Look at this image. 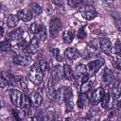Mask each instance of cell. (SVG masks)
Wrapping results in <instances>:
<instances>
[{
	"label": "cell",
	"instance_id": "8fae6325",
	"mask_svg": "<svg viewBox=\"0 0 121 121\" xmlns=\"http://www.w3.org/2000/svg\"><path fill=\"white\" fill-rule=\"evenodd\" d=\"M99 47L101 48L102 51H104L107 54L112 53V45L111 41L108 38H102V39H100V41H99Z\"/></svg>",
	"mask_w": 121,
	"mask_h": 121
},
{
	"label": "cell",
	"instance_id": "5b68a950",
	"mask_svg": "<svg viewBox=\"0 0 121 121\" xmlns=\"http://www.w3.org/2000/svg\"><path fill=\"white\" fill-rule=\"evenodd\" d=\"M9 99H10L11 103L13 104V106L20 107L21 100H22V95H23L22 93L17 89H11L9 92Z\"/></svg>",
	"mask_w": 121,
	"mask_h": 121
},
{
	"label": "cell",
	"instance_id": "f546056e",
	"mask_svg": "<svg viewBox=\"0 0 121 121\" xmlns=\"http://www.w3.org/2000/svg\"><path fill=\"white\" fill-rule=\"evenodd\" d=\"M17 81H18L19 86H20L24 91L28 90V81H27V79H26L25 77H19V78H17Z\"/></svg>",
	"mask_w": 121,
	"mask_h": 121
},
{
	"label": "cell",
	"instance_id": "e0dca14e",
	"mask_svg": "<svg viewBox=\"0 0 121 121\" xmlns=\"http://www.w3.org/2000/svg\"><path fill=\"white\" fill-rule=\"evenodd\" d=\"M20 107L22 108V110L24 112H27L29 110V108L31 107V100H30V97L28 95H22V100H21Z\"/></svg>",
	"mask_w": 121,
	"mask_h": 121
},
{
	"label": "cell",
	"instance_id": "ffe728a7",
	"mask_svg": "<svg viewBox=\"0 0 121 121\" xmlns=\"http://www.w3.org/2000/svg\"><path fill=\"white\" fill-rule=\"evenodd\" d=\"M87 102H88V96H87L86 93H80L78 95V102H77L78 108L83 109L86 106Z\"/></svg>",
	"mask_w": 121,
	"mask_h": 121
},
{
	"label": "cell",
	"instance_id": "2e32d148",
	"mask_svg": "<svg viewBox=\"0 0 121 121\" xmlns=\"http://www.w3.org/2000/svg\"><path fill=\"white\" fill-rule=\"evenodd\" d=\"M1 76L6 79V81H7L9 84H10V85H12V86H15V85L18 83L16 77H15V76H13L12 74L9 73V72L3 71V72L1 73Z\"/></svg>",
	"mask_w": 121,
	"mask_h": 121
},
{
	"label": "cell",
	"instance_id": "bcb514c9",
	"mask_svg": "<svg viewBox=\"0 0 121 121\" xmlns=\"http://www.w3.org/2000/svg\"><path fill=\"white\" fill-rule=\"evenodd\" d=\"M3 34H4V29H3V27H1V26H0V39L2 38Z\"/></svg>",
	"mask_w": 121,
	"mask_h": 121
},
{
	"label": "cell",
	"instance_id": "3957f363",
	"mask_svg": "<svg viewBox=\"0 0 121 121\" xmlns=\"http://www.w3.org/2000/svg\"><path fill=\"white\" fill-rule=\"evenodd\" d=\"M80 13L85 20H93L97 15V12L95 9L93 7V5H85L80 9Z\"/></svg>",
	"mask_w": 121,
	"mask_h": 121
},
{
	"label": "cell",
	"instance_id": "ba28073f",
	"mask_svg": "<svg viewBox=\"0 0 121 121\" xmlns=\"http://www.w3.org/2000/svg\"><path fill=\"white\" fill-rule=\"evenodd\" d=\"M105 94V91L102 87H98L97 89H95L93 93H92V95H91V103L93 105H96L100 102L101 98L103 97Z\"/></svg>",
	"mask_w": 121,
	"mask_h": 121
},
{
	"label": "cell",
	"instance_id": "9a60e30c",
	"mask_svg": "<svg viewBox=\"0 0 121 121\" xmlns=\"http://www.w3.org/2000/svg\"><path fill=\"white\" fill-rule=\"evenodd\" d=\"M30 100H31V105L34 107H39L42 102H43V96L38 93V92H34L30 95Z\"/></svg>",
	"mask_w": 121,
	"mask_h": 121
},
{
	"label": "cell",
	"instance_id": "e575fe53",
	"mask_svg": "<svg viewBox=\"0 0 121 121\" xmlns=\"http://www.w3.org/2000/svg\"><path fill=\"white\" fill-rule=\"evenodd\" d=\"M120 40L119 39H117L116 40V42H115V44H114V46H113V50H114V52H115V55H120Z\"/></svg>",
	"mask_w": 121,
	"mask_h": 121
},
{
	"label": "cell",
	"instance_id": "52a82bcc",
	"mask_svg": "<svg viewBox=\"0 0 121 121\" xmlns=\"http://www.w3.org/2000/svg\"><path fill=\"white\" fill-rule=\"evenodd\" d=\"M60 27H61V22H60V20L58 19V18L52 19L51 22H50V26H49V32H50V35H51L52 37L57 36V34L59 33Z\"/></svg>",
	"mask_w": 121,
	"mask_h": 121
},
{
	"label": "cell",
	"instance_id": "8d00e7d4",
	"mask_svg": "<svg viewBox=\"0 0 121 121\" xmlns=\"http://www.w3.org/2000/svg\"><path fill=\"white\" fill-rule=\"evenodd\" d=\"M51 52H52V55L58 60H61V58H60V50L58 49V48H53L52 50H51Z\"/></svg>",
	"mask_w": 121,
	"mask_h": 121
},
{
	"label": "cell",
	"instance_id": "f35d334b",
	"mask_svg": "<svg viewBox=\"0 0 121 121\" xmlns=\"http://www.w3.org/2000/svg\"><path fill=\"white\" fill-rule=\"evenodd\" d=\"M8 85L9 83L6 81V79L2 76H0V89H5L8 87Z\"/></svg>",
	"mask_w": 121,
	"mask_h": 121
},
{
	"label": "cell",
	"instance_id": "b9f144b4",
	"mask_svg": "<svg viewBox=\"0 0 121 121\" xmlns=\"http://www.w3.org/2000/svg\"><path fill=\"white\" fill-rule=\"evenodd\" d=\"M26 45H27V43H26V41H22V42H20V43L17 44L18 48H20L21 50H22V49H26Z\"/></svg>",
	"mask_w": 121,
	"mask_h": 121
},
{
	"label": "cell",
	"instance_id": "603a6c76",
	"mask_svg": "<svg viewBox=\"0 0 121 121\" xmlns=\"http://www.w3.org/2000/svg\"><path fill=\"white\" fill-rule=\"evenodd\" d=\"M62 39H63V41H64L65 43H67V44L71 43L72 41H73V39H74V32L71 29L65 30L63 32V34H62Z\"/></svg>",
	"mask_w": 121,
	"mask_h": 121
},
{
	"label": "cell",
	"instance_id": "44dd1931",
	"mask_svg": "<svg viewBox=\"0 0 121 121\" xmlns=\"http://www.w3.org/2000/svg\"><path fill=\"white\" fill-rule=\"evenodd\" d=\"M62 76L66 79H72L73 78V71L70 65L64 64L62 67Z\"/></svg>",
	"mask_w": 121,
	"mask_h": 121
},
{
	"label": "cell",
	"instance_id": "ee69618b",
	"mask_svg": "<svg viewBox=\"0 0 121 121\" xmlns=\"http://www.w3.org/2000/svg\"><path fill=\"white\" fill-rule=\"evenodd\" d=\"M82 3H84L85 5H92L94 3V0H81Z\"/></svg>",
	"mask_w": 121,
	"mask_h": 121
},
{
	"label": "cell",
	"instance_id": "8992f818",
	"mask_svg": "<svg viewBox=\"0 0 121 121\" xmlns=\"http://www.w3.org/2000/svg\"><path fill=\"white\" fill-rule=\"evenodd\" d=\"M13 61L21 66H27L32 62V59H31V57H29L27 55L19 54V55H16L13 57Z\"/></svg>",
	"mask_w": 121,
	"mask_h": 121
},
{
	"label": "cell",
	"instance_id": "7c38bea8",
	"mask_svg": "<svg viewBox=\"0 0 121 121\" xmlns=\"http://www.w3.org/2000/svg\"><path fill=\"white\" fill-rule=\"evenodd\" d=\"M102 80L105 84L109 85L114 81V74L108 68H105L102 74Z\"/></svg>",
	"mask_w": 121,
	"mask_h": 121
},
{
	"label": "cell",
	"instance_id": "d590c367",
	"mask_svg": "<svg viewBox=\"0 0 121 121\" xmlns=\"http://www.w3.org/2000/svg\"><path fill=\"white\" fill-rule=\"evenodd\" d=\"M67 3L71 8H75L78 5H80L82 2H81V0H67Z\"/></svg>",
	"mask_w": 121,
	"mask_h": 121
},
{
	"label": "cell",
	"instance_id": "277c9868",
	"mask_svg": "<svg viewBox=\"0 0 121 121\" xmlns=\"http://www.w3.org/2000/svg\"><path fill=\"white\" fill-rule=\"evenodd\" d=\"M66 105V111L71 112L74 109V96L70 88H64V101Z\"/></svg>",
	"mask_w": 121,
	"mask_h": 121
},
{
	"label": "cell",
	"instance_id": "d4e9b609",
	"mask_svg": "<svg viewBox=\"0 0 121 121\" xmlns=\"http://www.w3.org/2000/svg\"><path fill=\"white\" fill-rule=\"evenodd\" d=\"M55 99L59 104H62L64 101V88L61 87L56 91L55 94Z\"/></svg>",
	"mask_w": 121,
	"mask_h": 121
},
{
	"label": "cell",
	"instance_id": "74e56055",
	"mask_svg": "<svg viewBox=\"0 0 121 121\" xmlns=\"http://www.w3.org/2000/svg\"><path fill=\"white\" fill-rule=\"evenodd\" d=\"M56 118H57L56 113H55V112H47V113L45 114V116H44V119H46V120H54V119H56Z\"/></svg>",
	"mask_w": 121,
	"mask_h": 121
},
{
	"label": "cell",
	"instance_id": "f1b7e54d",
	"mask_svg": "<svg viewBox=\"0 0 121 121\" xmlns=\"http://www.w3.org/2000/svg\"><path fill=\"white\" fill-rule=\"evenodd\" d=\"M36 36V38L40 41V42H44L45 40H46V37H47V34H46V28H45V26H43V28L37 33V34H35Z\"/></svg>",
	"mask_w": 121,
	"mask_h": 121
},
{
	"label": "cell",
	"instance_id": "836d02e7",
	"mask_svg": "<svg viewBox=\"0 0 121 121\" xmlns=\"http://www.w3.org/2000/svg\"><path fill=\"white\" fill-rule=\"evenodd\" d=\"M37 64H38L39 68L41 69V71L45 75V73H46V71H47V63H46V61L43 60H41L40 61L37 62Z\"/></svg>",
	"mask_w": 121,
	"mask_h": 121
},
{
	"label": "cell",
	"instance_id": "7dc6e473",
	"mask_svg": "<svg viewBox=\"0 0 121 121\" xmlns=\"http://www.w3.org/2000/svg\"><path fill=\"white\" fill-rule=\"evenodd\" d=\"M0 107H1V102H0Z\"/></svg>",
	"mask_w": 121,
	"mask_h": 121
},
{
	"label": "cell",
	"instance_id": "30bf717a",
	"mask_svg": "<svg viewBox=\"0 0 121 121\" xmlns=\"http://www.w3.org/2000/svg\"><path fill=\"white\" fill-rule=\"evenodd\" d=\"M17 16L19 18V20H22L24 22H29L30 20H32L33 18V13L29 9H24L18 11Z\"/></svg>",
	"mask_w": 121,
	"mask_h": 121
},
{
	"label": "cell",
	"instance_id": "4316f807",
	"mask_svg": "<svg viewBox=\"0 0 121 121\" xmlns=\"http://www.w3.org/2000/svg\"><path fill=\"white\" fill-rule=\"evenodd\" d=\"M110 101H111V97H110V94L109 93H105L103 97L101 98L100 102H101V106L103 109H108L110 106Z\"/></svg>",
	"mask_w": 121,
	"mask_h": 121
},
{
	"label": "cell",
	"instance_id": "5bb4252c",
	"mask_svg": "<svg viewBox=\"0 0 121 121\" xmlns=\"http://www.w3.org/2000/svg\"><path fill=\"white\" fill-rule=\"evenodd\" d=\"M55 94H56V90H55V87L53 84V79L50 78L46 85V95L49 98V100L55 99Z\"/></svg>",
	"mask_w": 121,
	"mask_h": 121
},
{
	"label": "cell",
	"instance_id": "1f68e13d",
	"mask_svg": "<svg viewBox=\"0 0 121 121\" xmlns=\"http://www.w3.org/2000/svg\"><path fill=\"white\" fill-rule=\"evenodd\" d=\"M43 24H40V23H33L30 26H29V30L33 33V34H37L42 28H43Z\"/></svg>",
	"mask_w": 121,
	"mask_h": 121
},
{
	"label": "cell",
	"instance_id": "6da1fadb",
	"mask_svg": "<svg viewBox=\"0 0 121 121\" xmlns=\"http://www.w3.org/2000/svg\"><path fill=\"white\" fill-rule=\"evenodd\" d=\"M43 76H44V74L41 71V69L39 68V66H38L37 63H35L31 67L30 71L28 73V78H29V80L32 83H34L35 85H38V84L42 83V81L43 80Z\"/></svg>",
	"mask_w": 121,
	"mask_h": 121
},
{
	"label": "cell",
	"instance_id": "60d3db41",
	"mask_svg": "<svg viewBox=\"0 0 121 121\" xmlns=\"http://www.w3.org/2000/svg\"><path fill=\"white\" fill-rule=\"evenodd\" d=\"M11 113H12V115H13V117H14L15 119H17V120H19V119H21V117L19 116V115L21 114V112H20L19 111H17L16 109H15V110L13 109V110L11 111Z\"/></svg>",
	"mask_w": 121,
	"mask_h": 121
},
{
	"label": "cell",
	"instance_id": "7a4b0ae2",
	"mask_svg": "<svg viewBox=\"0 0 121 121\" xmlns=\"http://www.w3.org/2000/svg\"><path fill=\"white\" fill-rule=\"evenodd\" d=\"M104 63H105V61L101 59H96V60H91L87 65V71L89 72L90 76L95 75L98 72V70L104 65Z\"/></svg>",
	"mask_w": 121,
	"mask_h": 121
},
{
	"label": "cell",
	"instance_id": "9c48e42d",
	"mask_svg": "<svg viewBox=\"0 0 121 121\" xmlns=\"http://www.w3.org/2000/svg\"><path fill=\"white\" fill-rule=\"evenodd\" d=\"M39 46H40V41L36 37H33L31 39L30 43H27V45L26 47V51L28 54H35L38 51Z\"/></svg>",
	"mask_w": 121,
	"mask_h": 121
},
{
	"label": "cell",
	"instance_id": "4dcf8cb0",
	"mask_svg": "<svg viewBox=\"0 0 121 121\" xmlns=\"http://www.w3.org/2000/svg\"><path fill=\"white\" fill-rule=\"evenodd\" d=\"M76 74H77L78 78V77H81V76H83L85 74H87V68H86V66L83 65V64L77 65L76 66Z\"/></svg>",
	"mask_w": 121,
	"mask_h": 121
},
{
	"label": "cell",
	"instance_id": "4fadbf2b",
	"mask_svg": "<svg viewBox=\"0 0 121 121\" xmlns=\"http://www.w3.org/2000/svg\"><path fill=\"white\" fill-rule=\"evenodd\" d=\"M79 56V52L75 47H68L64 50V57L68 60H75Z\"/></svg>",
	"mask_w": 121,
	"mask_h": 121
},
{
	"label": "cell",
	"instance_id": "cb8c5ba5",
	"mask_svg": "<svg viewBox=\"0 0 121 121\" xmlns=\"http://www.w3.org/2000/svg\"><path fill=\"white\" fill-rule=\"evenodd\" d=\"M28 9L32 11L33 15H40L43 12V9H42V7L38 3H34V2L33 3H30Z\"/></svg>",
	"mask_w": 121,
	"mask_h": 121
},
{
	"label": "cell",
	"instance_id": "f6af8a7d",
	"mask_svg": "<svg viewBox=\"0 0 121 121\" xmlns=\"http://www.w3.org/2000/svg\"><path fill=\"white\" fill-rule=\"evenodd\" d=\"M115 25H116L117 28L120 30V21H119V20H116V21H115Z\"/></svg>",
	"mask_w": 121,
	"mask_h": 121
},
{
	"label": "cell",
	"instance_id": "ab89813d",
	"mask_svg": "<svg viewBox=\"0 0 121 121\" xmlns=\"http://www.w3.org/2000/svg\"><path fill=\"white\" fill-rule=\"evenodd\" d=\"M78 37L79 39H84V38L86 37V32H85L84 28H80V29L78 30Z\"/></svg>",
	"mask_w": 121,
	"mask_h": 121
},
{
	"label": "cell",
	"instance_id": "7bdbcfd3",
	"mask_svg": "<svg viewBox=\"0 0 121 121\" xmlns=\"http://www.w3.org/2000/svg\"><path fill=\"white\" fill-rule=\"evenodd\" d=\"M52 2H53L55 5H57V6H60V5H62V3H63V0H52Z\"/></svg>",
	"mask_w": 121,
	"mask_h": 121
},
{
	"label": "cell",
	"instance_id": "ac0fdd59",
	"mask_svg": "<svg viewBox=\"0 0 121 121\" xmlns=\"http://www.w3.org/2000/svg\"><path fill=\"white\" fill-rule=\"evenodd\" d=\"M62 77V68L60 67V65H56L53 69H52V79L54 81H59L60 80Z\"/></svg>",
	"mask_w": 121,
	"mask_h": 121
},
{
	"label": "cell",
	"instance_id": "83f0119b",
	"mask_svg": "<svg viewBox=\"0 0 121 121\" xmlns=\"http://www.w3.org/2000/svg\"><path fill=\"white\" fill-rule=\"evenodd\" d=\"M11 49V43H10V40H5V41H1L0 42V50L1 51H9Z\"/></svg>",
	"mask_w": 121,
	"mask_h": 121
},
{
	"label": "cell",
	"instance_id": "d6a6232c",
	"mask_svg": "<svg viewBox=\"0 0 121 121\" xmlns=\"http://www.w3.org/2000/svg\"><path fill=\"white\" fill-rule=\"evenodd\" d=\"M92 87H93V82L92 81L87 80V81L81 83V88H80L81 93H88L89 91H91Z\"/></svg>",
	"mask_w": 121,
	"mask_h": 121
},
{
	"label": "cell",
	"instance_id": "7402d4cb",
	"mask_svg": "<svg viewBox=\"0 0 121 121\" xmlns=\"http://www.w3.org/2000/svg\"><path fill=\"white\" fill-rule=\"evenodd\" d=\"M18 22H19V18L17 15H14V14H10L9 15V17L7 18V25L9 27H14L18 25Z\"/></svg>",
	"mask_w": 121,
	"mask_h": 121
},
{
	"label": "cell",
	"instance_id": "484cf974",
	"mask_svg": "<svg viewBox=\"0 0 121 121\" xmlns=\"http://www.w3.org/2000/svg\"><path fill=\"white\" fill-rule=\"evenodd\" d=\"M120 83L119 81H116L113 83V86L112 88V95L114 96V98L116 100H119L120 98Z\"/></svg>",
	"mask_w": 121,
	"mask_h": 121
},
{
	"label": "cell",
	"instance_id": "d6986e66",
	"mask_svg": "<svg viewBox=\"0 0 121 121\" xmlns=\"http://www.w3.org/2000/svg\"><path fill=\"white\" fill-rule=\"evenodd\" d=\"M24 35V31L22 28H16L15 30L11 31L9 35V39L11 41H18L20 40Z\"/></svg>",
	"mask_w": 121,
	"mask_h": 121
}]
</instances>
